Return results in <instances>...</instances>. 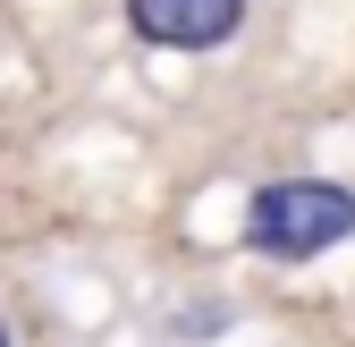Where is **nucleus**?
Here are the masks:
<instances>
[{
	"label": "nucleus",
	"mask_w": 355,
	"mask_h": 347,
	"mask_svg": "<svg viewBox=\"0 0 355 347\" xmlns=\"http://www.w3.org/2000/svg\"><path fill=\"white\" fill-rule=\"evenodd\" d=\"M355 237V195L338 178H262L245 203V246L262 263H313Z\"/></svg>",
	"instance_id": "f257e3e1"
},
{
	"label": "nucleus",
	"mask_w": 355,
	"mask_h": 347,
	"mask_svg": "<svg viewBox=\"0 0 355 347\" xmlns=\"http://www.w3.org/2000/svg\"><path fill=\"white\" fill-rule=\"evenodd\" d=\"M245 26V0H127V34L153 51H220Z\"/></svg>",
	"instance_id": "f03ea898"
},
{
	"label": "nucleus",
	"mask_w": 355,
	"mask_h": 347,
	"mask_svg": "<svg viewBox=\"0 0 355 347\" xmlns=\"http://www.w3.org/2000/svg\"><path fill=\"white\" fill-rule=\"evenodd\" d=\"M0 347H17V330H9V314H0Z\"/></svg>",
	"instance_id": "7ed1b4c3"
}]
</instances>
